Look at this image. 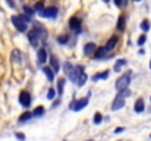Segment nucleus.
<instances>
[{"mask_svg": "<svg viewBox=\"0 0 151 141\" xmlns=\"http://www.w3.org/2000/svg\"><path fill=\"white\" fill-rule=\"evenodd\" d=\"M57 41H59L60 44H65V43H68V41H69V35H62V37H59V38H57Z\"/></svg>", "mask_w": 151, "mask_h": 141, "instance_id": "nucleus-28", "label": "nucleus"}, {"mask_svg": "<svg viewBox=\"0 0 151 141\" xmlns=\"http://www.w3.org/2000/svg\"><path fill=\"white\" fill-rule=\"evenodd\" d=\"M24 12L27 13L28 18H32L35 15V9L34 7H29V6H24Z\"/></svg>", "mask_w": 151, "mask_h": 141, "instance_id": "nucleus-18", "label": "nucleus"}, {"mask_svg": "<svg viewBox=\"0 0 151 141\" xmlns=\"http://www.w3.org/2000/svg\"><path fill=\"white\" fill-rule=\"evenodd\" d=\"M31 18L28 16H24V15H13L12 16V24L15 25V28L21 33H25L27 28H28V22H29Z\"/></svg>", "mask_w": 151, "mask_h": 141, "instance_id": "nucleus-2", "label": "nucleus"}, {"mask_svg": "<svg viewBox=\"0 0 151 141\" xmlns=\"http://www.w3.org/2000/svg\"><path fill=\"white\" fill-rule=\"evenodd\" d=\"M134 109H135L137 113L144 112V109H145V107H144V100H142V98H138V100L135 101V107H134Z\"/></svg>", "mask_w": 151, "mask_h": 141, "instance_id": "nucleus-13", "label": "nucleus"}, {"mask_svg": "<svg viewBox=\"0 0 151 141\" xmlns=\"http://www.w3.org/2000/svg\"><path fill=\"white\" fill-rule=\"evenodd\" d=\"M69 27H70V30L79 33V31H81V21H79V18L72 16V18L69 19Z\"/></svg>", "mask_w": 151, "mask_h": 141, "instance_id": "nucleus-7", "label": "nucleus"}, {"mask_svg": "<svg viewBox=\"0 0 151 141\" xmlns=\"http://www.w3.org/2000/svg\"><path fill=\"white\" fill-rule=\"evenodd\" d=\"M141 30H142V31H148V30H150V22H148L147 19L141 22Z\"/></svg>", "mask_w": 151, "mask_h": 141, "instance_id": "nucleus-24", "label": "nucleus"}, {"mask_svg": "<svg viewBox=\"0 0 151 141\" xmlns=\"http://www.w3.org/2000/svg\"><path fill=\"white\" fill-rule=\"evenodd\" d=\"M122 131H123V128H122V127H119V128H116V129H114V132H116V134H119V132H122Z\"/></svg>", "mask_w": 151, "mask_h": 141, "instance_id": "nucleus-35", "label": "nucleus"}, {"mask_svg": "<svg viewBox=\"0 0 151 141\" xmlns=\"http://www.w3.org/2000/svg\"><path fill=\"white\" fill-rule=\"evenodd\" d=\"M50 63H51V69H53L54 72H59V60H57L54 56L50 57Z\"/></svg>", "mask_w": 151, "mask_h": 141, "instance_id": "nucleus-17", "label": "nucleus"}, {"mask_svg": "<svg viewBox=\"0 0 151 141\" xmlns=\"http://www.w3.org/2000/svg\"><path fill=\"white\" fill-rule=\"evenodd\" d=\"M150 69H151V60H150Z\"/></svg>", "mask_w": 151, "mask_h": 141, "instance_id": "nucleus-37", "label": "nucleus"}, {"mask_svg": "<svg viewBox=\"0 0 151 141\" xmlns=\"http://www.w3.org/2000/svg\"><path fill=\"white\" fill-rule=\"evenodd\" d=\"M65 82H66V81H65L63 78H62V80H59V82H57V94H59V95L63 93V87H65Z\"/></svg>", "mask_w": 151, "mask_h": 141, "instance_id": "nucleus-20", "label": "nucleus"}, {"mask_svg": "<svg viewBox=\"0 0 151 141\" xmlns=\"http://www.w3.org/2000/svg\"><path fill=\"white\" fill-rule=\"evenodd\" d=\"M114 3H116V6H119V7H120V6L123 4V0H114Z\"/></svg>", "mask_w": 151, "mask_h": 141, "instance_id": "nucleus-33", "label": "nucleus"}, {"mask_svg": "<svg viewBox=\"0 0 151 141\" xmlns=\"http://www.w3.org/2000/svg\"><path fill=\"white\" fill-rule=\"evenodd\" d=\"M19 103H21L22 107H29V104H31V95H29V93L22 91L19 94Z\"/></svg>", "mask_w": 151, "mask_h": 141, "instance_id": "nucleus-6", "label": "nucleus"}, {"mask_svg": "<svg viewBox=\"0 0 151 141\" xmlns=\"http://www.w3.org/2000/svg\"><path fill=\"white\" fill-rule=\"evenodd\" d=\"M117 44V37H111L109 41H107V44H106V48H107V51H110V50H113L114 48V46Z\"/></svg>", "mask_w": 151, "mask_h": 141, "instance_id": "nucleus-15", "label": "nucleus"}, {"mask_svg": "<svg viewBox=\"0 0 151 141\" xmlns=\"http://www.w3.org/2000/svg\"><path fill=\"white\" fill-rule=\"evenodd\" d=\"M54 95H56V90H54V88H50L49 93H47V97H49V98H54Z\"/></svg>", "mask_w": 151, "mask_h": 141, "instance_id": "nucleus-30", "label": "nucleus"}, {"mask_svg": "<svg viewBox=\"0 0 151 141\" xmlns=\"http://www.w3.org/2000/svg\"><path fill=\"white\" fill-rule=\"evenodd\" d=\"M6 3H7V4H9V6H10L12 9L15 7V1H13V0H6Z\"/></svg>", "mask_w": 151, "mask_h": 141, "instance_id": "nucleus-32", "label": "nucleus"}, {"mask_svg": "<svg viewBox=\"0 0 151 141\" xmlns=\"http://www.w3.org/2000/svg\"><path fill=\"white\" fill-rule=\"evenodd\" d=\"M63 68H65V72H66V75H69V74H70V71L73 69V66H72V65H70L69 62H66Z\"/></svg>", "mask_w": 151, "mask_h": 141, "instance_id": "nucleus-27", "label": "nucleus"}, {"mask_svg": "<svg viewBox=\"0 0 151 141\" xmlns=\"http://www.w3.org/2000/svg\"><path fill=\"white\" fill-rule=\"evenodd\" d=\"M37 57H38V63H40V65H43V63L47 60V51H46V48H44V47L38 50V54H37Z\"/></svg>", "mask_w": 151, "mask_h": 141, "instance_id": "nucleus-10", "label": "nucleus"}, {"mask_svg": "<svg viewBox=\"0 0 151 141\" xmlns=\"http://www.w3.org/2000/svg\"><path fill=\"white\" fill-rule=\"evenodd\" d=\"M38 15L41 16V18H56L57 16V7H44V9H41L40 12H38Z\"/></svg>", "mask_w": 151, "mask_h": 141, "instance_id": "nucleus-4", "label": "nucleus"}, {"mask_svg": "<svg viewBox=\"0 0 151 141\" xmlns=\"http://www.w3.org/2000/svg\"><path fill=\"white\" fill-rule=\"evenodd\" d=\"M43 113H44V107H37V109L32 112V116H34V118H38V116H41Z\"/></svg>", "mask_w": 151, "mask_h": 141, "instance_id": "nucleus-23", "label": "nucleus"}, {"mask_svg": "<svg viewBox=\"0 0 151 141\" xmlns=\"http://www.w3.org/2000/svg\"><path fill=\"white\" fill-rule=\"evenodd\" d=\"M129 82H131V74H125V75H122V77L116 81V90L120 91V90H123V88H128Z\"/></svg>", "mask_w": 151, "mask_h": 141, "instance_id": "nucleus-3", "label": "nucleus"}, {"mask_svg": "<svg viewBox=\"0 0 151 141\" xmlns=\"http://www.w3.org/2000/svg\"><path fill=\"white\" fill-rule=\"evenodd\" d=\"M32 118V112H27V113H24L21 118H19V122H27L28 119H31Z\"/></svg>", "mask_w": 151, "mask_h": 141, "instance_id": "nucleus-21", "label": "nucleus"}, {"mask_svg": "<svg viewBox=\"0 0 151 141\" xmlns=\"http://www.w3.org/2000/svg\"><path fill=\"white\" fill-rule=\"evenodd\" d=\"M94 54H96V59H101V57H104L107 54V48L106 47H97Z\"/></svg>", "mask_w": 151, "mask_h": 141, "instance_id": "nucleus-16", "label": "nucleus"}, {"mask_svg": "<svg viewBox=\"0 0 151 141\" xmlns=\"http://www.w3.org/2000/svg\"><path fill=\"white\" fill-rule=\"evenodd\" d=\"M145 40H147V37H145V35H141V37L138 38V46H142V44L145 43Z\"/></svg>", "mask_w": 151, "mask_h": 141, "instance_id": "nucleus-31", "label": "nucleus"}, {"mask_svg": "<svg viewBox=\"0 0 151 141\" xmlns=\"http://www.w3.org/2000/svg\"><path fill=\"white\" fill-rule=\"evenodd\" d=\"M28 40H29V43H31L32 46H37V44H38V40H41V38H40L38 33H37L35 30H32V31H29V34H28Z\"/></svg>", "mask_w": 151, "mask_h": 141, "instance_id": "nucleus-9", "label": "nucleus"}, {"mask_svg": "<svg viewBox=\"0 0 151 141\" xmlns=\"http://www.w3.org/2000/svg\"><path fill=\"white\" fill-rule=\"evenodd\" d=\"M123 66H126V59H119L114 63V72H120Z\"/></svg>", "mask_w": 151, "mask_h": 141, "instance_id": "nucleus-14", "label": "nucleus"}, {"mask_svg": "<svg viewBox=\"0 0 151 141\" xmlns=\"http://www.w3.org/2000/svg\"><path fill=\"white\" fill-rule=\"evenodd\" d=\"M12 59H13V62H21V51L19 50H15L13 53H12Z\"/></svg>", "mask_w": 151, "mask_h": 141, "instance_id": "nucleus-22", "label": "nucleus"}, {"mask_svg": "<svg viewBox=\"0 0 151 141\" xmlns=\"http://www.w3.org/2000/svg\"><path fill=\"white\" fill-rule=\"evenodd\" d=\"M117 30H119V31H123V30H125V16H123V15L119 16V21H117Z\"/></svg>", "mask_w": 151, "mask_h": 141, "instance_id": "nucleus-19", "label": "nucleus"}, {"mask_svg": "<svg viewBox=\"0 0 151 141\" xmlns=\"http://www.w3.org/2000/svg\"><path fill=\"white\" fill-rule=\"evenodd\" d=\"M123 106H125V98L117 94V97L114 98V101H113V104H111V110H119V109H122Z\"/></svg>", "mask_w": 151, "mask_h": 141, "instance_id": "nucleus-8", "label": "nucleus"}, {"mask_svg": "<svg viewBox=\"0 0 151 141\" xmlns=\"http://www.w3.org/2000/svg\"><path fill=\"white\" fill-rule=\"evenodd\" d=\"M68 77H69L70 81H73V82H75L76 85H79V87H82V85L87 82V74L84 72V68H82V66L73 68Z\"/></svg>", "mask_w": 151, "mask_h": 141, "instance_id": "nucleus-1", "label": "nucleus"}, {"mask_svg": "<svg viewBox=\"0 0 151 141\" xmlns=\"http://www.w3.org/2000/svg\"><path fill=\"white\" fill-rule=\"evenodd\" d=\"M16 137H18L19 140H25V135H24V134H19V132H18V134H16Z\"/></svg>", "mask_w": 151, "mask_h": 141, "instance_id": "nucleus-34", "label": "nucleus"}, {"mask_svg": "<svg viewBox=\"0 0 151 141\" xmlns=\"http://www.w3.org/2000/svg\"><path fill=\"white\" fill-rule=\"evenodd\" d=\"M106 78H109V72H103V74H97V75L94 77V80H106Z\"/></svg>", "mask_w": 151, "mask_h": 141, "instance_id": "nucleus-25", "label": "nucleus"}, {"mask_svg": "<svg viewBox=\"0 0 151 141\" xmlns=\"http://www.w3.org/2000/svg\"><path fill=\"white\" fill-rule=\"evenodd\" d=\"M43 72H44V75L47 77V80H49V81H53V80H54V71H53L51 68L44 66V68H43Z\"/></svg>", "mask_w": 151, "mask_h": 141, "instance_id": "nucleus-12", "label": "nucleus"}, {"mask_svg": "<svg viewBox=\"0 0 151 141\" xmlns=\"http://www.w3.org/2000/svg\"><path fill=\"white\" fill-rule=\"evenodd\" d=\"M135 1H141V0H135Z\"/></svg>", "mask_w": 151, "mask_h": 141, "instance_id": "nucleus-38", "label": "nucleus"}, {"mask_svg": "<svg viewBox=\"0 0 151 141\" xmlns=\"http://www.w3.org/2000/svg\"><path fill=\"white\" fill-rule=\"evenodd\" d=\"M87 104H88V97H84L81 100H76V101L70 103V109L75 110V112H78V110H82Z\"/></svg>", "mask_w": 151, "mask_h": 141, "instance_id": "nucleus-5", "label": "nucleus"}, {"mask_svg": "<svg viewBox=\"0 0 151 141\" xmlns=\"http://www.w3.org/2000/svg\"><path fill=\"white\" fill-rule=\"evenodd\" d=\"M104 1H106V3H109V1H110V0H104Z\"/></svg>", "mask_w": 151, "mask_h": 141, "instance_id": "nucleus-36", "label": "nucleus"}, {"mask_svg": "<svg viewBox=\"0 0 151 141\" xmlns=\"http://www.w3.org/2000/svg\"><path fill=\"white\" fill-rule=\"evenodd\" d=\"M96 50H97V46H96L94 43H88V44H85V47H84L85 54H94Z\"/></svg>", "mask_w": 151, "mask_h": 141, "instance_id": "nucleus-11", "label": "nucleus"}, {"mask_svg": "<svg viewBox=\"0 0 151 141\" xmlns=\"http://www.w3.org/2000/svg\"><path fill=\"white\" fill-rule=\"evenodd\" d=\"M101 119H103V116H101L100 113H96V115H94V124L99 125V124L101 122Z\"/></svg>", "mask_w": 151, "mask_h": 141, "instance_id": "nucleus-29", "label": "nucleus"}, {"mask_svg": "<svg viewBox=\"0 0 151 141\" xmlns=\"http://www.w3.org/2000/svg\"><path fill=\"white\" fill-rule=\"evenodd\" d=\"M34 9H35L37 12H40L41 9H44V1H43V0H41V1H37L35 6H34Z\"/></svg>", "mask_w": 151, "mask_h": 141, "instance_id": "nucleus-26", "label": "nucleus"}]
</instances>
